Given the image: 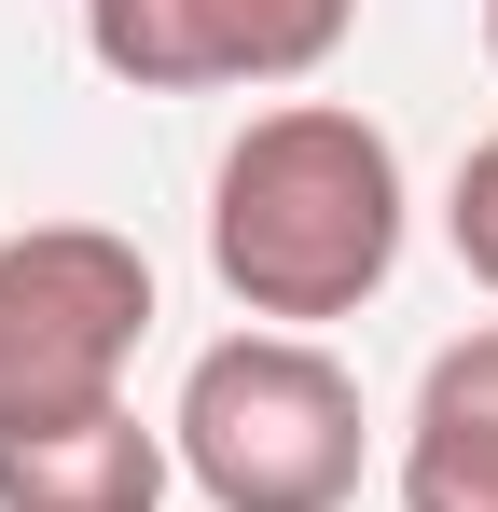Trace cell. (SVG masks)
<instances>
[{"instance_id":"7","label":"cell","mask_w":498,"mask_h":512,"mask_svg":"<svg viewBox=\"0 0 498 512\" xmlns=\"http://www.w3.org/2000/svg\"><path fill=\"white\" fill-rule=\"evenodd\" d=\"M443 236H457V263L498 291V139H471L457 153V194H443Z\"/></svg>"},{"instance_id":"2","label":"cell","mask_w":498,"mask_h":512,"mask_svg":"<svg viewBox=\"0 0 498 512\" xmlns=\"http://www.w3.org/2000/svg\"><path fill=\"white\" fill-rule=\"evenodd\" d=\"M166 457L208 512H346L360 499V374L319 333H222L180 374Z\"/></svg>"},{"instance_id":"1","label":"cell","mask_w":498,"mask_h":512,"mask_svg":"<svg viewBox=\"0 0 498 512\" xmlns=\"http://www.w3.org/2000/svg\"><path fill=\"white\" fill-rule=\"evenodd\" d=\"M388 263H402V153H388V125H360L346 97L249 111V139L208 180V277L249 319L319 333V319H360L388 291Z\"/></svg>"},{"instance_id":"5","label":"cell","mask_w":498,"mask_h":512,"mask_svg":"<svg viewBox=\"0 0 498 512\" xmlns=\"http://www.w3.org/2000/svg\"><path fill=\"white\" fill-rule=\"evenodd\" d=\"M153 499H166V429H139V402L0 429V512H153Z\"/></svg>"},{"instance_id":"6","label":"cell","mask_w":498,"mask_h":512,"mask_svg":"<svg viewBox=\"0 0 498 512\" xmlns=\"http://www.w3.org/2000/svg\"><path fill=\"white\" fill-rule=\"evenodd\" d=\"M402 512H498V319L415 374L402 416Z\"/></svg>"},{"instance_id":"3","label":"cell","mask_w":498,"mask_h":512,"mask_svg":"<svg viewBox=\"0 0 498 512\" xmlns=\"http://www.w3.org/2000/svg\"><path fill=\"white\" fill-rule=\"evenodd\" d=\"M153 333V263L111 222L0 236V429H56L125 402V360Z\"/></svg>"},{"instance_id":"4","label":"cell","mask_w":498,"mask_h":512,"mask_svg":"<svg viewBox=\"0 0 498 512\" xmlns=\"http://www.w3.org/2000/svg\"><path fill=\"white\" fill-rule=\"evenodd\" d=\"M360 0H83V56L139 97H208V84H305L346 56Z\"/></svg>"},{"instance_id":"8","label":"cell","mask_w":498,"mask_h":512,"mask_svg":"<svg viewBox=\"0 0 498 512\" xmlns=\"http://www.w3.org/2000/svg\"><path fill=\"white\" fill-rule=\"evenodd\" d=\"M485 56H498V0H485Z\"/></svg>"}]
</instances>
